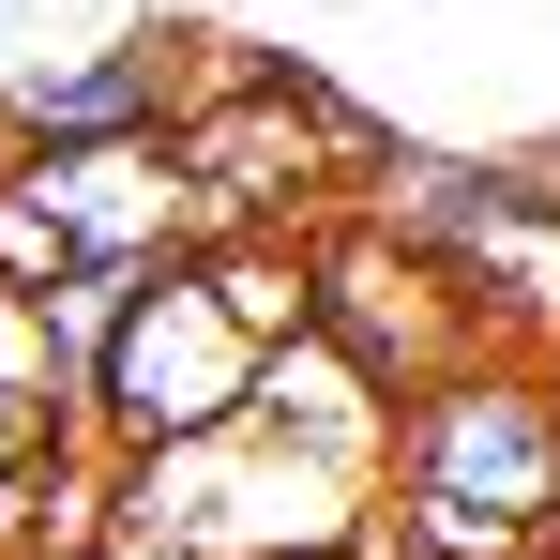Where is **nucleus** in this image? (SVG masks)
Listing matches in <instances>:
<instances>
[{
    "label": "nucleus",
    "instance_id": "nucleus-1",
    "mask_svg": "<svg viewBox=\"0 0 560 560\" xmlns=\"http://www.w3.org/2000/svg\"><path fill=\"white\" fill-rule=\"evenodd\" d=\"M378 560H560V394L530 349H469L394 409Z\"/></svg>",
    "mask_w": 560,
    "mask_h": 560
},
{
    "label": "nucleus",
    "instance_id": "nucleus-2",
    "mask_svg": "<svg viewBox=\"0 0 560 560\" xmlns=\"http://www.w3.org/2000/svg\"><path fill=\"white\" fill-rule=\"evenodd\" d=\"M364 212H394L455 273L485 349L560 334V152H409V167H378Z\"/></svg>",
    "mask_w": 560,
    "mask_h": 560
},
{
    "label": "nucleus",
    "instance_id": "nucleus-3",
    "mask_svg": "<svg viewBox=\"0 0 560 560\" xmlns=\"http://www.w3.org/2000/svg\"><path fill=\"white\" fill-rule=\"evenodd\" d=\"M258 334L228 318V288H212V258H152V288L121 303V334H106V364H92V424L106 455L137 469V455H197V440H228L243 409H258Z\"/></svg>",
    "mask_w": 560,
    "mask_h": 560
},
{
    "label": "nucleus",
    "instance_id": "nucleus-4",
    "mask_svg": "<svg viewBox=\"0 0 560 560\" xmlns=\"http://www.w3.org/2000/svg\"><path fill=\"white\" fill-rule=\"evenodd\" d=\"M318 334H334L364 378H394V394H424L440 364H469V349H485V318L455 303V273H440L394 212L318 228Z\"/></svg>",
    "mask_w": 560,
    "mask_h": 560
},
{
    "label": "nucleus",
    "instance_id": "nucleus-5",
    "mask_svg": "<svg viewBox=\"0 0 560 560\" xmlns=\"http://www.w3.org/2000/svg\"><path fill=\"white\" fill-rule=\"evenodd\" d=\"M197 106V61L167 31H92L77 61H46V77H15L0 92V152H167Z\"/></svg>",
    "mask_w": 560,
    "mask_h": 560
},
{
    "label": "nucleus",
    "instance_id": "nucleus-6",
    "mask_svg": "<svg viewBox=\"0 0 560 560\" xmlns=\"http://www.w3.org/2000/svg\"><path fill=\"white\" fill-rule=\"evenodd\" d=\"M394 409H409V394L364 378L334 334H288L273 364H258V409H243V424H258L273 455H303V469H334V485H378V500H394Z\"/></svg>",
    "mask_w": 560,
    "mask_h": 560
},
{
    "label": "nucleus",
    "instance_id": "nucleus-7",
    "mask_svg": "<svg viewBox=\"0 0 560 560\" xmlns=\"http://www.w3.org/2000/svg\"><path fill=\"white\" fill-rule=\"evenodd\" d=\"M61 440H77V409H61L46 378H0V515L46 485V455H61Z\"/></svg>",
    "mask_w": 560,
    "mask_h": 560
},
{
    "label": "nucleus",
    "instance_id": "nucleus-8",
    "mask_svg": "<svg viewBox=\"0 0 560 560\" xmlns=\"http://www.w3.org/2000/svg\"><path fill=\"white\" fill-rule=\"evenodd\" d=\"M92 560H197V546H152V530H106Z\"/></svg>",
    "mask_w": 560,
    "mask_h": 560
},
{
    "label": "nucleus",
    "instance_id": "nucleus-9",
    "mask_svg": "<svg viewBox=\"0 0 560 560\" xmlns=\"http://www.w3.org/2000/svg\"><path fill=\"white\" fill-rule=\"evenodd\" d=\"M530 364H546V394H560V334H546V349H530Z\"/></svg>",
    "mask_w": 560,
    "mask_h": 560
}]
</instances>
